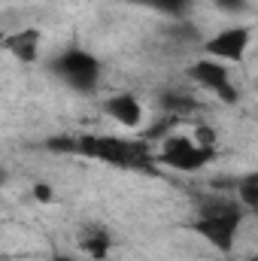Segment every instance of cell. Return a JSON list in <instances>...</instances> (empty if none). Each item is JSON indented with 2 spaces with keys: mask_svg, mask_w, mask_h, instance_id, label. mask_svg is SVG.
Listing matches in <instances>:
<instances>
[{
  "mask_svg": "<svg viewBox=\"0 0 258 261\" xmlns=\"http://www.w3.org/2000/svg\"><path fill=\"white\" fill-rule=\"evenodd\" d=\"M104 116L116 125L119 130H143L146 128V103L134 91H113L104 100Z\"/></svg>",
  "mask_w": 258,
  "mask_h": 261,
  "instance_id": "6",
  "label": "cell"
},
{
  "mask_svg": "<svg viewBox=\"0 0 258 261\" xmlns=\"http://www.w3.org/2000/svg\"><path fill=\"white\" fill-rule=\"evenodd\" d=\"M213 155H216V149L200 146L192 137V130H167L161 137L158 149H155V158L164 167L176 170V173H200V170H207Z\"/></svg>",
  "mask_w": 258,
  "mask_h": 261,
  "instance_id": "2",
  "label": "cell"
},
{
  "mask_svg": "<svg viewBox=\"0 0 258 261\" xmlns=\"http://www.w3.org/2000/svg\"><path fill=\"white\" fill-rule=\"evenodd\" d=\"M234 203L243 210V213H255L258 206V176L255 173H246L237 186H234Z\"/></svg>",
  "mask_w": 258,
  "mask_h": 261,
  "instance_id": "9",
  "label": "cell"
},
{
  "mask_svg": "<svg viewBox=\"0 0 258 261\" xmlns=\"http://www.w3.org/2000/svg\"><path fill=\"white\" fill-rule=\"evenodd\" d=\"M128 3H140V6H149V9L176 15V12H183V6H186L189 0H128Z\"/></svg>",
  "mask_w": 258,
  "mask_h": 261,
  "instance_id": "10",
  "label": "cell"
},
{
  "mask_svg": "<svg viewBox=\"0 0 258 261\" xmlns=\"http://www.w3.org/2000/svg\"><path fill=\"white\" fill-rule=\"evenodd\" d=\"M49 261H85V258H79V255H73V252H55Z\"/></svg>",
  "mask_w": 258,
  "mask_h": 261,
  "instance_id": "13",
  "label": "cell"
},
{
  "mask_svg": "<svg viewBox=\"0 0 258 261\" xmlns=\"http://www.w3.org/2000/svg\"><path fill=\"white\" fill-rule=\"evenodd\" d=\"M113 243H116V240H113L110 228H104V225H85V228H79V234H76V249H79L88 261L110 258Z\"/></svg>",
  "mask_w": 258,
  "mask_h": 261,
  "instance_id": "8",
  "label": "cell"
},
{
  "mask_svg": "<svg viewBox=\"0 0 258 261\" xmlns=\"http://www.w3.org/2000/svg\"><path fill=\"white\" fill-rule=\"evenodd\" d=\"M249 3H252V0H213V6H216L219 12H225V15H240V12L249 9Z\"/></svg>",
  "mask_w": 258,
  "mask_h": 261,
  "instance_id": "11",
  "label": "cell"
},
{
  "mask_svg": "<svg viewBox=\"0 0 258 261\" xmlns=\"http://www.w3.org/2000/svg\"><path fill=\"white\" fill-rule=\"evenodd\" d=\"M34 197H37L40 203H52V200H55V189H52L49 182H34Z\"/></svg>",
  "mask_w": 258,
  "mask_h": 261,
  "instance_id": "12",
  "label": "cell"
},
{
  "mask_svg": "<svg viewBox=\"0 0 258 261\" xmlns=\"http://www.w3.org/2000/svg\"><path fill=\"white\" fill-rule=\"evenodd\" d=\"M0 49L21 61V64H37L40 55H43V31L40 28H18V31H9L0 37Z\"/></svg>",
  "mask_w": 258,
  "mask_h": 261,
  "instance_id": "7",
  "label": "cell"
},
{
  "mask_svg": "<svg viewBox=\"0 0 258 261\" xmlns=\"http://www.w3.org/2000/svg\"><path fill=\"white\" fill-rule=\"evenodd\" d=\"M186 76L192 79V85L210 91V94L219 97V100H234V97H237L231 67L222 64V61H213V58H207V55H197L192 64L186 67Z\"/></svg>",
  "mask_w": 258,
  "mask_h": 261,
  "instance_id": "5",
  "label": "cell"
},
{
  "mask_svg": "<svg viewBox=\"0 0 258 261\" xmlns=\"http://www.w3.org/2000/svg\"><path fill=\"white\" fill-rule=\"evenodd\" d=\"M49 70L64 82L67 88L73 91H94L100 85V76H104V64L94 52L82 49V46H67L61 49L52 61Z\"/></svg>",
  "mask_w": 258,
  "mask_h": 261,
  "instance_id": "3",
  "label": "cell"
},
{
  "mask_svg": "<svg viewBox=\"0 0 258 261\" xmlns=\"http://www.w3.org/2000/svg\"><path fill=\"white\" fill-rule=\"evenodd\" d=\"M249 49H252V24H228L200 43V55L228 67L240 64L249 55Z\"/></svg>",
  "mask_w": 258,
  "mask_h": 261,
  "instance_id": "4",
  "label": "cell"
},
{
  "mask_svg": "<svg viewBox=\"0 0 258 261\" xmlns=\"http://www.w3.org/2000/svg\"><path fill=\"white\" fill-rule=\"evenodd\" d=\"M246 219H252V216L243 213L237 203H216V206H203L200 210V216L192 222V231L203 243H210L213 249L234 252L240 228H243Z\"/></svg>",
  "mask_w": 258,
  "mask_h": 261,
  "instance_id": "1",
  "label": "cell"
}]
</instances>
